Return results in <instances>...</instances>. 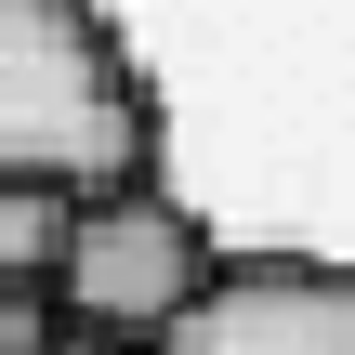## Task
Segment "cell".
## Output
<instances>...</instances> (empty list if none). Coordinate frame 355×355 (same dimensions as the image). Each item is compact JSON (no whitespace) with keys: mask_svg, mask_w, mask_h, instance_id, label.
<instances>
[{"mask_svg":"<svg viewBox=\"0 0 355 355\" xmlns=\"http://www.w3.org/2000/svg\"><path fill=\"white\" fill-rule=\"evenodd\" d=\"M53 355H145V343H119V329H79V316H66V329H53Z\"/></svg>","mask_w":355,"mask_h":355,"instance_id":"6","label":"cell"},{"mask_svg":"<svg viewBox=\"0 0 355 355\" xmlns=\"http://www.w3.org/2000/svg\"><path fill=\"white\" fill-rule=\"evenodd\" d=\"M53 329H66L53 277H13V290H0V355H53Z\"/></svg>","mask_w":355,"mask_h":355,"instance_id":"5","label":"cell"},{"mask_svg":"<svg viewBox=\"0 0 355 355\" xmlns=\"http://www.w3.org/2000/svg\"><path fill=\"white\" fill-rule=\"evenodd\" d=\"M224 263V237L158 184V171H119V184H79L66 224H53V303L79 329H119L145 343L158 316H184V290Z\"/></svg>","mask_w":355,"mask_h":355,"instance_id":"2","label":"cell"},{"mask_svg":"<svg viewBox=\"0 0 355 355\" xmlns=\"http://www.w3.org/2000/svg\"><path fill=\"white\" fill-rule=\"evenodd\" d=\"M158 171V79L105 0H0V184Z\"/></svg>","mask_w":355,"mask_h":355,"instance_id":"1","label":"cell"},{"mask_svg":"<svg viewBox=\"0 0 355 355\" xmlns=\"http://www.w3.org/2000/svg\"><path fill=\"white\" fill-rule=\"evenodd\" d=\"M53 224H66V184H0V290L53 277Z\"/></svg>","mask_w":355,"mask_h":355,"instance_id":"4","label":"cell"},{"mask_svg":"<svg viewBox=\"0 0 355 355\" xmlns=\"http://www.w3.org/2000/svg\"><path fill=\"white\" fill-rule=\"evenodd\" d=\"M145 355H355V263L316 250H224L184 316H158Z\"/></svg>","mask_w":355,"mask_h":355,"instance_id":"3","label":"cell"}]
</instances>
